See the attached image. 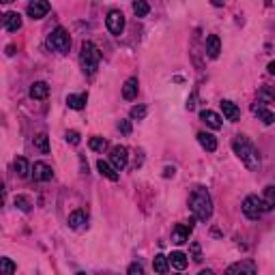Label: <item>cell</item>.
Here are the masks:
<instances>
[{
	"label": "cell",
	"instance_id": "6da1fadb",
	"mask_svg": "<svg viewBox=\"0 0 275 275\" xmlns=\"http://www.w3.org/2000/svg\"><path fill=\"white\" fill-rule=\"evenodd\" d=\"M190 208H192V213H194V217H196L198 222H204L206 224L213 217V200H211V194H208L206 187L198 185L196 190L192 192Z\"/></svg>",
	"mask_w": 275,
	"mask_h": 275
},
{
	"label": "cell",
	"instance_id": "7a4b0ae2",
	"mask_svg": "<svg viewBox=\"0 0 275 275\" xmlns=\"http://www.w3.org/2000/svg\"><path fill=\"white\" fill-rule=\"evenodd\" d=\"M232 150L236 153V157L248 166L250 170H258L260 168V155L258 148L252 144V140L248 136H234L232 138Z\"/></svg>",
	"mask_w": 275,
	"mask_h": 275
},
{
	"label": "cell",
	"instance_id": "3957f363",
	"mask_svg": "<svg viewBox=\"0 0 275 275\" xmlns=\"http://www.w3.org/2000/svg\"><path fill=\"white\" fill-rule=\"evenodd\" d=\"M80 62H82V69H84V74H97V69H99V62H101V52H99V48L95 46V43H90V41H84L82 43V54H80Z\"/></svg>",
	"mask_w": 275,
	"mask_h": 275
},
{
	"label": "cell",
	"instance_id": "277c9868",
	"mask_svg": "<svg viewBox=\"0 0 275 275\" xmlns=\"http://www.w3.org/2000/svg\"><path fill=\"white\" fill-rule=\"evenodd\" d=\"M48 46L54 50V52H58V54H67L69 50H71V37H69V32L64 30L62 26H58L56 30L48 37Z\"/></svg>",
	"mask_w": 275,
	"mask_h": 275
},
{
	"label": "cell",
	"instance_id": "5b68a950",
	"mask_svg": "<svg viewBox=\"0 0 275 275\" xmlns=\"http://www.w3.org/2000/svg\"><path fill=\"white\" fill-rule=\"evenodd\" d=\"M243 213H245V217H248V220H252V222L260 220V217H262V213H264V202H262V198L248 196V198L243 200Z\"/></svg>",
	"mask_w": 275,
	"mask_h": 275
},
{
	"label": "cell",
	"instance_id": "8992f818",
	"mask_svg": "<svg viewBox=\"0 0 275 275\" xmlns=\"http://www.w3.org/2000/svg\"><path fill=\"white\" fill-rule=\"evenodd\" d=\"M194 224H196V217H194L190 224H176L174 230H172V243L183 245V243L190 241V234H192V230H194Z\"/></svg>",
	"mask_w": 275,
	"mask_h": 275
},
{
	"label": "cell",
	"instance_id": "52a82bcc",
	"mask_svg": "<svg viewBox=\"0 0 275 275\" xmlns=\"http://www.w3.org/2000/svg\"><path fill=\"white\" fill-rule=\"evenodd\" d=\"M106 26L112 34L118 37V34H122V30H125V16H122L120 11H110L106 18Z\"/></svg>",
	"mask_w": 275,
	"mask_h": 275
},
{
	"label": "cell",
	"instance_id": "ba28073f",
	"mask_svg": "<svg viewBox=\"0 0 275 275\" xmlns=\"http://www.w3.org/2000/svg\"><path fill=\"white\" fill-rule=\"evenodd\" d=\"M110 164H112L118 172L125 170L127 164H129V150H127L125 146H114V148L110 150Z\"/></svg>",
	"mask_w": 275,
	"mask_h": 275
},
{
	"label": "cell",
	"instance_id": "9c48e42d",
	"mask_svg": "<svg viewBox=\"0 0 275 275\" xmlns=\"http://www.w3.org/2000/svg\"><path fill=\"white\" fill-rule=\"evenodd\" d=\"M224 275H258V266L254 260H243V262L228 266V271Z\"/></svg>",
	"mask_w": 275,
	"mask_h": 275
},
{
	"label": "cell",
	"instance_id": "30bf717a",
	"mask_svg": "<svg viewBox=\"0 0 275 275\" xmlns=\"http://www.w3.org/2000/svg\"><path fill=\"white\" fill-rule=\"evenodd\" d=\"M50 11H52V4L46 2V0H34V2H30L26 9L28 18H32V20H43Z\"/></svg>",
	"mask_w": 275,
	"mask_h": 275
},
{
	"label": "cell",
	"instance_id": "8fae6325",
	"mask_svg": "<svg viewBox=\"0 0 275 275\" xmlns=\"http://www.w3.org/2000/svg\"><path fill=\"white\" fill-rule=\"evenodd\" d=\"M37 183H48V180H52L54 178V170L50 168L48 164H43V162H37L32 166V174H30Z\"/></svg>",
	"mask_w": 275,
	"mask_h": 275
},
{
	"label": "cell",
	"instance_id": "7c38bea8",
	"mask_svg": "<svg viewBox=\"0 0 275 275\" xmlns=\"http://www.w3.org/2000/svg\"><path fill=\"white\" fill-rule=\"evenodd\" d=\"M252 112L258 116V120H262L264 125H273L275 122V114L269 110V108H264V104H260V101H256L254 106H252Z\"/></svg>",
	"mask_w": 275,
	"mask_h": 275
},
{
	"label": "cell",
	"instance_id": "4fadbf2b",
	"mask_svg": "<svg viewBox=\"0 0 275 275\" xmlns=\"http://www.w3.org/2000/svg\"><path fill=\"white\" fill-rule=\"evenodd\" d=\"M97 170H99V174L101 176H106L108 180H112V183H116V180H118V170L116 168H114V166H110V164H108V162H104V159H99V162H97Z\"/></svg>",
	"mask_w": 275,
	"mask_h": 275
},
{
	"label": "cell",
	"instance_id": "5bb4252c",
	"mask_svg": "<svg viewBox=\"0 0 275 275\" xmlns=\"http://www.w3.org/2000/svg\"><path fill=\"white\" fill-rule=\"evenodd\" d=\"M88 222V213L84 211V208H78V211H74L69 215V220H67V224H69V228H74V230H80V228H84V224Z\"/></svg>",
	"mask_w": 275,
	"mask_h": 275
},
{
	"label": "cell",
	"instance_id": "9a60e30c",
	"mask_svg": "<svg viewBox=\"0 0 275 275\" xmlns=\"http://www.w3.org/2000/svg\"><path fill=\"white\" fill-rule=\"evenodd\" d=\"M222 112L230 122H236L241 118V110H238V106L232 104V101H222Z\"/></svg>",
	"mask_w": 275,
	"mask_h": 275
},
{
	"label": "cell",
	"instance_id": "2e32d148",
	"mask_svg": "<svg viewBox=\"0 0 275 275\" xmlns=\"http://www.w3.org/2000/svg\"><path fill=\"white\" fill-rule=\"evenodd\" d=\"M22 28V16L16 11H9L4 16V30H9V32H18Z\"/></svg>",
	"mask_w": 275,
	"mask_h": 275
},
{
	"label": "cell",
	"instance_id": "e0dca14e",
	"mask_svg": "<svg viewBox=\"0 0 275 275\" xmlns=\"http://www.w3.org/2000/svg\"><path fill=\"white\" fill-rule=\"evenodd\" d=\"M200 120H204L208 127L215 129V132H217V129H222V125H224L220 114H215V112H211V110H202V112H200Z\"/></svg>",
	"mask_w": 275,
	"mask_h": 275
},
{
	"label": "cell",
	"instance_id": "ac0fdd59",
	"mask_svg": "<svg viewBox=\"0 0 275 275\" xmlns=\"http://www.w3.org/2000/svg\"><path fill=\"white\" fill-rule=\"evenodd\" d=\"M198 142H200V146L204 148L206 153H215V150H217V140H215L213 134L200 132V134H198Z\"/></svg>",
	"mask_w": 275,
	"mask_h": 275
},
{
	"label": "cell",
	"instance_id": "d6986e66",
	"mask_svg": "<svg viewBox=\"0 0 275 275\" xmlns=\"http://www.w3.org/2000/svg\"><path fill=\"white\" fill-rule=\"evenodd\" d=\"M138 78H129L125 86H122V99H127V101H134L138 97Z\"/></svg>",
	"mask_w": 275,
	"mask_h": 275
},
{
	"label": "cell",
	"instance_id": "ffe728a7",
	"mask_svg": "<svg viewBox=\"0 0 275 275\" xmlns=\"http://www.w3.org/2000/svg\"><path fill=\"white\" fill-rule=\"evenodd\" d=\"M222 52V41L217 34H211V37L206 39V54H208V58H217Z\"/></svg>",
	"mask_w": 275,
	"mask_h": 275
},
{
	"label": "cell",
	"instance_id": "44dd1931",
	"mask_svg": "<svg viewBox=\"0 0 275 275\" xmlns=\"http://www.w3.org/2000/svg\"><path fill=\"white\" fill-rule=\"evenodd\" d=\"M86 101H88V92H82V95H69L67 106L71 108V110H84Z\"/></svg>",
	"mask_w": 275,
	"mask_h": 275
},
{
	"label": "cell",
	"instance_id": "7402d4cb",
	"mask_svg": "<svg viewBox=\"0 0 275 275\" xmlns=\"http://www.w3.org/2000/svg\"><path fill=\"white\" fill-rule=\"evenodd\" d=\"M264 202V211H275V185H266L262 194Z\"/></svg>",
	"mask_w": 275,
	"mask_h": 275
},
{
	"label": "cell",
	"instance_id": "603a6c76",
	"mask_svg": "<svg viewBox=\"0 0 275 275\" xmlns=\"http://www.w3.org/2000/svg\"><path fill=\"white\" fill-rule=\"evenodd\" d=\"M16 172H18L20 178H28L32 174V168H30V164L26 162V157H18L16 159Z\"/></svg>",
	"mask_w": 275,
	"mask_h": 275
},
{
	"label": "cell",
	"instance_id": "cb8c5ba5",
	"mask_svg": "<svg viewBox=\"0 0 275 275\" xmlns=\"http://www.w3.org/2000/svg\"><path fill=\"white\" fill-rule=\"evenodd\" d=\"M168 260H170V264L174 266V269H178V271L187 269V264H190V260H187V256L183 254V252H172V256Z\"/></svg>",
	"mask_w": 275,
	"mask_h": 275
},
{
	"label": "cell",
	"instance_id": "d4e9b609",
	"mask_svg": "<svg viewBox=\"0 0 275 275\" xmlns=\"http://www.w3.org/2000/svg\"><path fill=\"white\" fill-rule=\"evenodd\" d=\"M50 95V86L46 82H34L30 86V97L32 99H46Z\"/></svg>",
	"mask_w": 275,
	"mask_h": 275
},
{
	"label": "cell",
	"instance_id": "484cf974",
	"mask_svg": "<svg viewBox=\"0 0 275 275\" xmlns=\"http://www.w3.org/2000/svg\"><path fill=\"white\" fill-rule=\"evenodd\" d=\"M153 269H155L159 275H168V271H170V260L166 258L164 254H157L155 260H153Z\"/></svg>",
	"mask_w": 275,
	"mask_h": 275
},
{
	"label": "cell",
	"instance_id": "4316f807",
	"mask_svg": "<svg viewBox=\"0 0 275 275\" xmlns=\"http://www.w3.org/2000/svg\"><path fill=\"white\" fill-rule=\"evenodd\" d=\"M34 148H37L39 153H43V155L50 153V138H48V134L34 136Z\"/></svg>",
	"mask_w": 275,
	"mask_h": 275
},
{
	"label": "cell",
	"instance_id": "83f0119b",
	"mask_svg": "<svg viewBox=\"0 0 275 275\" xmlns=\"http://www.w3.org/2000/svg\"><path fill=\"white\" fill-rule=\"evenodd\" d=\"M258 101L260 104H275V86H264V88H260Z\"/></svg>",
	"mask_w": 275,
	"mask_h": 275
},
{
	"label": "cell",
	"instance_id": "f1b7e54d",
	"mask_svg": "<svg viewBox=\"0 0 275 275\" xmlns=\"http://www.w3.org/2000/svg\"><path fill=\"white\" fill-rule=\"evenodd\" d=\"M16 269H18V266H16V262H13L11 258H2V260H0V275H13V273H16Z\"/></svg>",
	"mask_w": 275,
	"mask_h": 275
},
{
	"label": "cell",
	"instance_id": "f546056e",
	"mask_svg": "<svg viewBox=\"0 0 275 275\" xmlns=\"http://www.w3.org/2000/svg\"><path fill=\"white\" fill-rule=\"evenodd\" d=\"M88 146H90V150H95V153H104V150L108 148V142L104 140V138H99V136H95V138H90Z\"/></svg>",
	"mask_w": 275,
	"mask_h": 275
},
{
	"label": "cell",
	"instance_id": "4dcf8cb0",
	"mask_svg": "<svg viewBox=\"0 0 275 275\" xmlns=\"http://www.w3.org/2000/svg\"><path fill=\"white\" fill-rule=\"evenodd\" d=\"M134 13L138 18H146L150 13V6L148 2H144V0H138V2H134Z\"/></svg>",
	"mask_w": 275,
	"mask_h": 275
},
{
	"label": "cell",
	"instance_id": "1f68e13d",
	"mask_svg": "<svg viewBox=\"0 0 275 275\" xmlns=\"http://www.w3.org/2000/svg\"><path fill=\"white\" fill-rule=\"evenodd\" d=\"M16 206L20 208V211H24V213L32 211V202H30V198H26V196H16Z\"/></svg>",
	"mask_w": 275,
	"mask_h": 275
},
{
	"label": "cell",
	"instance_id": "d6a6232c",
	"mask_svg": "<svg viewBox=\"0 0 275 275\" xmlns=\"http://www.w3.org/2000/svg\"><path fill=\"white\" fill-rule=\"evenodd\" d=\"M132 118L134 120H144V118H146V106H134L132 108Z\"/></svg>",
	"mask_w": 275,
	"mask_h": 275
},
{
	"label": "cell",
	"instance_id": "836d02e7",
	"mask_svg": "<svg viewBox=\"0 0 275 275\" xmlns=\"http://www.w3.org/2000/svg\"><path fill=\"white\" fill-rule=\"evenodd\" d=\"M118 132L125 134V136H132V132H134L132 120H118Z\"/></svg>",
	"mask_w": 275,
	"mask_h": 275
},
{
	"label": "cell",
	"instance_id": "e575fe53",
	"mask_svg": "<svg viewBox=\"0 0 275 275\" xmlns=\"http://www.w3.org/2000/svg\"><path fill=\"white\" fill-rule=\"evenodd\" d=\"M192 256L196 262H202V250H200V243H192Z\"/></svg>",
	"mask_w": 275,
	"mask_h": 275
},
{
	"label": "cell",
	"instance_id": "d590c367",
	"mask_svg": "<svg viewBox=\"0 0 275 275\" xmlns=\"http://www.w3.org/2000/svg\"><path fill=\"white\" fill-rule=\"evenodd\" d=\"M64 138H67V142L76 144V146H78L80 142H82V138H80V134H78V132H67V134H64Z\"/></svg>",
	"mask_w": 275,
	"mask_h": 275
},
{
	"label": "cell",
	"instance_id": "8d00e7d4",
	"mask_svg": "<svg viewBox=\"0 0 275 275\" xmlns=\"http://www.w3.org/2000/svg\"><path fill=\"white\" fill-rule=\"evenodd\" d=\"M127 275H144V269H142V264H138V262H134L132 266H129V271H127Z\"/></svg>",
	"mask_w": 275,
	"mask_h": 275
},
{
	"label": "cell",
	"instance_id": "74e56055",
	"mask_svg": "<svg viewBox=\"0 0 275 275\" xmlns=\"http://www.w3.org/2000/svg\"><path fill=\"white\" fill-rule=\"evenodd\" d=\"M174 174H176V170H174V168H170V166L164 170V176H166V178H170V176H174Z\"/></svg>",
	"mask_w": 275,
	"mask_h": 275
},
{
	"label": "cell",
	"instance_id": "f35d334b",
	"mask_svg": "<svg viewBox=\"0 0 275 275\" xmlns=\"http://www.w3.org/2000/svg\"><path fill=\"white\" fill-rule=\"evenodd\" d=\"M269 74H271V76H275V60H273V62H269Z\"/></svg>",
	"mask_w": 275,
	"mask_h": 275
},
{
	"label": "cell",
	"instance_id": "ab89813d",
	"mask_svg": "<svg viewBox=\"0 0 275 275\" xmlns=\"http://www.w3.org/2000/svg\"><path fill=\"white\" fill-rule=\"evenodd\" d=\"M6 54H9V56H13V54H16V48H13V46H9V48H6Z\"/></svg>",
	"mask_w": 275,
	"mask_h": 275
},
{
	"label": "cell",
	"instance_id": "60d3db41",
	"mask_svg": "<svg viewBox=\"0 0 275 275\" xmlns=\"http://www.w3.org/2000/svg\"><path fill=\"white\" fill-rule=\"evenodd\" d=\"M200 275H215L211 269H204V271H200Z\"/></svg>",
	"mask_w": 275,
	"mask_h": 275
},
{
	"label": "cell",
	"instance_id": "b9f144b4",
	"mask_svg": "<svg viewBox=\"0 0 275 275\" xmlns=\"http://www.w3.org/2000/svg\"><path fill=\"white\" fill-rule=\"evenodd\" d=\"M78 275H86V273H78Z\"/></svg>",
	"mask_w": 275,
	"mask_h": 275
}]
</instances>
